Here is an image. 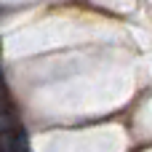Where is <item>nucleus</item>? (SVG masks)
Returning <instances> with one entry per match:
<instances>
[{"label":"nucleus","mask_w":152,"mask_h":152,"mask_svg":"<svg viewBox=\"0 0 152 152\" xmlns=\"http://www.w3.org/2000/svg\"><path fill=\"white\" fill-rule=\"evenodd\" d=\"M29 150L27 131L16 118V110L0 115V152H24Z\"/></svg>","instance_id":"1"},{"label":"nucleus","mask_w":152,"mask_h":152,"mask_svg":"<svg viewBox=\"0 0 152 152\" xmlns=\"http://www.w3.org/2000/svg\"><path fill=\"white\" fill-rule=\"evenodd\" d=\"M11 110H13V102H11V94H8V86H5V77H3V69H0V115L11 112Z\"/></svg>","instance_id":"2"}]
</instances>
